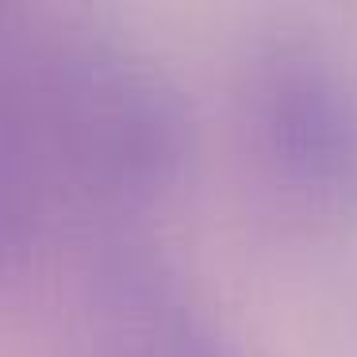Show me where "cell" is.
Listing matches in <instances>:
<instances>
[{"label": "cell", "instance_id": "cell-3", "mask_svg": "<svg viewBox=\"0 0 357 357\" xmlns=\"http://www.w3.org/2000/svg\"><path fill=\"white\" fill-rule=\"evenodd\" d=\"M154 357H234L227 354L219 342H211V334L196 331V326L181 323L177 315H169L162 326H154Z\"/></svg>", "mask_w": 357, "mask_h": 357}, {"label": "cell", "instance_id": "cell-1", "mask_svg": "<svg viewBox=\"0 0 357 357\" xmlns=\"http://www.w3.org/2000/svg\"><path fill=\"white\" fill-rule=\"evenodd\" d=\"M188 158V108L142 50L66 16L0 43V208L8 261L54 231L158 208Z\"/></svg>", "mask_w": 357, "mask_h": 357}, {"label": "cell", "instance_id": "cell-2", "mask_svg": "<svg viewBox=\"0 0 357 357\" xmlns=\"http://www.w3.org/2000/svg\"><path fill=\"white\" fill-rule=\"evenodd\" d=\"M231 123L250 185L284 215H357V70L315 31L257 35L234 62Z\"/></svg>", "mask_w": 357, "mask_h": 357}]
</instances>
